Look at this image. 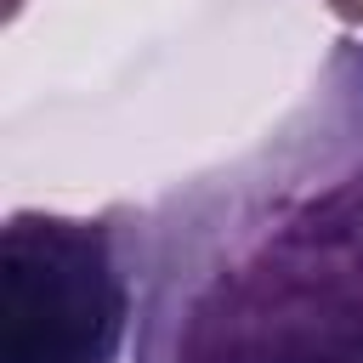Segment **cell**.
<instances>
[{
  "instance_id": "cell-3",
  "label": "cell",
  "mask_w": 363,
  "mask_h": 363,
  "mask_svg": "<svg viewBox=\"0 0 363 363\" xmlns=\"http://www.w3.org/2000/svg\"><path fill=\"white\" fill-rule=\"evenodd\" d=\"M340 23H352V28H363V0H323Z\"/></svg>"
},
{
  "instance_id": "cell-1",
  "label": "cell",
  "mask_w": 363,
  "mask_h": 363,
  "mask_svg": "<svg viewBox=\"0 0 363 363\" xmlns=\"http://www.w3.org/2000/svg\"><path fill=\"white\" fill-rule=\"evenodd\" d=\"M130 363H363V40L142 210Z\"/></svg>"
},
{
  "instance_id": "cell-2",
  "label": "cell",
  "mask_w": 363,
  "mask_h": 363,
  "mask_svg": "<svg viewBox=\"0 0 363 363\" xmlns=\"http://www.w3.org/2000/svg\"><path fill=\"white\" fill-rule=\"evenodd\" d=\"M142 210H17L0 233V363H119L136 323Z\"/></svg>"
}]
</instances>
